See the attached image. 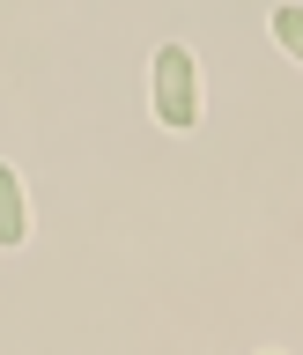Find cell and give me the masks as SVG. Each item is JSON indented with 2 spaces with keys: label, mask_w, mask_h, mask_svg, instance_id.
Instances as JSON below:
<instances>
[{
  "label": "cell",
  "mask_w": 303,
  "mask_h": 355,
  "mask_svg": "<svg viewBox=\"0 0 303 355\" xmlns=\"http://www.w3.org/2000/svg\"><path fill=\"white\" fill-rule=\"evenodd\" d=\"M155 119L171 133L200 126V67H193V44H178V37L155 52Z\"/></svg>",
  "instance_id": "cell-1"
},
{
  "label": "cell",
  "mask_w": 303,
  "mask_h": 355,
  "mask_svg": "<svg viewBox=\"0 0 303 355\" xmlns=\"http://www.w3.org/2000/svg\"><path fill=\"white\" fill-rule=\"evenodd\" d=\"M30 237V207H22V178L0 163V252H15Z\"/></svg>",
  "instance_id": "cell-2"
},
{
  "label": "cell",
  "mask_w": 303,
  "mask_h": 355,
  "mask_svg": "<svg viewBox=\"0 0 303 355\" xmlns=\"http://www.w3.org/2000/svg\"><path fill=\"white\" fill-rule=\"evenodd\" d=\"M274 37L303 60V8H296V0H282V8H274Z\"/></svg>",
  "instance_id": "cell-3"
}]
</instances>
